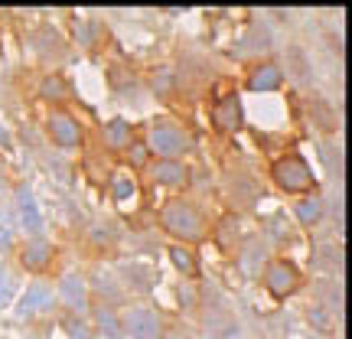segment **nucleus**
Returning a JSON list of instances; mask_svg holds the SVG:
<instances>
[{
	"mask_svg": "<svg viewBox=\"0 0 352 339\" xmlns=\"http://www.w3.org/2000/svg\"><path fill=\"white\" fill-rule=\"evenodd\" d=\"M160 228L166 235H173L179 241H202L206 239V222L202 212L186 199H170L160 209Z\"/></svg>",
	"mask_w": 352,
	"mask_h": 339,
	"instance_id": "nucleus-1",
	"label": "nucleus"
},
{
	"mask_svg": "<svg viewBox=\"0 0 352 339\" xmlns=\"http://www.w3.org/2000/svg\"><path fill=\"white\" fill-rule=\"evenodd\" d=\"M271 179L284 193H307V189L316 186V176L310 170V164L303 160L300 153H284L271 164Z\"/></svg>",
	"mask_w": 352,
	"mask_h": 339,
	"instance_id": "nucleus-2",
	"label": "nucleus"
},
{
	"mask_svg": "<svg viewBox=\"0 0 352 339\" xmlns=\"http://www.w3.org/2000/svg\"><path fill=\"white\" fill-rule=\"evenodd\" d=\"M261 281H264V290H267L274 300H284V297H290V294H297V287L303 284V274L294 261H287V258H274V261L264 264Z\"/></svg>",
	"mask_w": 352,
	"mask_h": 339,
	"instance_id": "nucleus-3",
	"label": "nucleus"
},
{
	"mask_svg": "<svg viewBox=\"0 0 352 339\" xmlns=\"http://www.w3.org/2000/svg\"><path fill=\"white\" fill-rule=\"evenodd\" d=\"M189 147L186 134L179 131L176 124H157L147 134V151L157 153L160 160H179V153Z\"/></svg>",
	"mask_w": 352,
	"mask_h": 339,
	"instance_id": "nucleus-4",
	"label": "nucleus"
},
{
	"mask_svg": "<svg viewBox=\"0 0 352 339\" xmlns=\"http://www.w3.org/2000/svg\"><path fill=\"white\" fill-rule=\"evenodd\" d=\"M46 127H50V138L56 147H65V151H76V147H82V124H78L76 118L69 111H63V108H56V111L50 114V121H46Z\"/></svg>",
	"mask_w": 352,
	"mask_h": 339,
	"instance_id": "nucleus-5",
	"label": "nucleus"
},
{
	"mask_svg": "<svg viewBox=\"0 0 352 339\" xmlns=\"http://www.w3.org/2000/svg\"><path fill=\"white\" fill-rule=\"evenodd\" d=\"M241 98L239 95H226V98L215 105V111H212V121L219 131H226V134H235L241 127Z\"/></svg>",
	"mask_w": 352,
	"mask_h": 339,
	"instance_id": "nucleus-6",
	"label": "nucleus"
},
{
	"mask_svg": "<svg viewBox=\"0 0 352 339\" xmlns=\"http://www.w3.org/2000/svg\"><path fill=\"white\" fill-rule=\"evenodd\" d=\"M52 261V245L46 239H33L26 241V248L20 252V264H23L30 274H39V271H46Z\"/></svg>",
	"mask_w": 352,
	"mask_h": 339,
	"instance_id": "nucleus-7",
	"label": "nucleus"
},
{
	"mask_svg": "<svg viewBox=\"0 0 352 339\" xmlns=\"http://www.w3.org/2000/svg\"><path fill=\"white\" fill-rule=\"evenodd\" d=\"M101 144L108 151H127L134 144V131H131V124H127L124 118H111L108 124L101 127Z\"/></svg>",
	"mask_w": 352,
	"mask_h": 339,
	"instance_id": "nucleus-8",
	"label": "nucleus"
},
{
	"mask_svg": "<svg viewBox=\"0 0 352 339\" xmlns=\"http://www.w3.org/2000/svg\"><path fill=\"white\" fill-rule=\"evenodd\" d=\"M280 65L277 63H261L254 65V72L248 76V88L252 91H274V88H280Z\"/></svg>",
	"mask_w": 352,
	"mask_h": 339,
	"instance_id": "nucleus-9",
	"label": "nucleus"
},
{
	"mask_svg": "<svg viewBox=\"0 0 352 339\" xmlns=\"http://www.w3.org/2000/svg\"><path fill=\"white\" fill-rule=\"evenodd\" d=\"M153 183H160V186H183V179H186V166L179 164V160H160V164L151 170Z\"/></svg>",
	"mask_w": 352,
	"mask_h": 339,
	"instance_id": "nucleus-10",
	"label": "nucleus"
},
{
	"mask_svg": "<svg viewBox=\"0 0 352 339\" xmlns=\"http://www.w3.org/2000/svg\"><path fill=\"white\" fill-rule=\"evenodd\" d=\"M327 212V202L320 199V196H303L297 206H294V215H297V222L300 226H316L320 219Z\"/></svg>",
	"mask_w": 352,
	"mask_h": 339,
	"instance_id": "nucleus-11",
	"label": "nucleus"
},
{
	"mask_svg": "<svg viewBox=\"0 0 352 339\" xmlns=\"http://www.w3.org/2000/svg\"><path fill=\"white\" fill-rule=\"evenodd\" d=\"M166 258H170V264H173L179 274H196V252H189V248H183V245H170L166 248Z\"/></svg>",
	"mask_w": 352,
	"mask_h": 339,
	"instance_id": "nucleus-12",
	"label": "nucleus"
},
{
	"mask_svg": "<svg viewBox=\"0 0 352 339\" xmlns=\"http://www.w3.org/2000/svg\"><path fill=\"white\" fill-rule=\"evenodd\" d=\"M39 98L46 101H65L69 98V82L63 76H46L39 82Z\"/></svg>",
	"mask_w": 352,
	"mask_h": 339,
	"instance_id": "nucleus-13",
	"label": "nucleus"
},
{
	"mask_svg": "<svg viewBox=\"0 0 352 339\" xmlns=\"http://www.w3.org/2000/svg\"><path fill=\"white\" fill-rule=\"evenodd\" d=\"M127 151H131V164H134V166H144V164H147V153H151V151H147L144 144H131Z\"/></svg>",
	"mask_w": 352,
	"mask_h": 339,
	"instance_id": "nucleus-14",
	"label": "nucleus"
},
{
	"mask_svg": "<svg viewBox=\"0 0 352 339\" xmlns=\"http://www.w3.org/2000/svg\"><path fill=\"white\" fill-rule=\"evenodd\" d=\"M0 144H7V131L3 127H0Z\"/></svg>",
	"mask_w": 352,
	"mask_h": 339,
	"instance_id": "nucleus-15",
	"label": "nucleus"
}]
</instances>
